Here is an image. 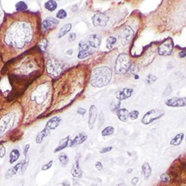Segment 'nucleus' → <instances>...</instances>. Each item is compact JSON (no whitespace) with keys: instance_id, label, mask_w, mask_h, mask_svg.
<instances>
[{"instance_id":"51","label":"nucleus","mask_w":186,"mask_h":186,"mask_svg":"<svg viewBox=\"0 0 186 186\" xmlns=\"http://www.w3.org/2000/svg\"><path fill=\"white\" fill-rule=\"evenodd\" d=\"M116 186H127L126 184H124V182H121V183L117 184Z\"/></svg>"},{"instance_id":"33","label":"nucleus","mask_w":186,"mask_h":186,"mask_svg":"<svg viewBox=\"0 0 186 186\" xmlns=\"http://www.w3.org/2000/svg\"><path fill=\"white\" fill-rule=\"evenodd\" d=\"M116 43V38L111 36L106 40V48L108 50H111Z\"/></svg>"},{"instance_id":"37","label":"nucleus","mask_w":186,"mask_h":186,"mask_svg":"<svg viewBox=\"0 0 186 186\" xmlns=\"http://www.w3.org/2000/svg\"><path fill=\"white\" fill-rule=\"evenodd\" d=\"M139 114L140 112L138 111H132L131 112H129V119H130L131 120L137 119L138 118V116H139Z\"/></svg>"},{"instance_id":"10","label":"nucleus","mask_w":186,"mask_h":186,"mask_svg":"<svg viewBox=\"0 0 186 186\" xmlns=\"http://www.w3.org/2000/svg\"><path fill=\"white\" fill-rule=\"evenodd\" d=\"M134 34H135V32H134L133 28L129 26H125L124 27L122 33V42L123 45H127L131 42Z\"/></svg>"},{"instance_id":"14","label":"nucleus","mask_w":186,"mask_h":186,"mask_svg":"<svg viewBox=\"0 0 186 186\" xmlns=\"http://www.w3.org/2000/svg\"><path fill=\"white\" fill-rule=\"evenodd\" d=\"M97 118V110L94 105H92L89 108V119H88V126L90 130L94 128V124Z\"/></svg>"},{"instance_id":"24","label":"nucleus","mask_w":186,"mask_h":186,"mask_svg":"<svg viewBox=\"0 0 186 186\" xmlns=\"http://www.w3.org/2000/svg\"><path fill=\"white\" fill-rule=\"evenodd\" d=\"M49 135H50V130L45 127L43 130H42L40 133H39L38 135H37V137H36L35 140H36L37 144H39V145L41 144V143L43 142L44 138H46V137L48 136Z\"/></svg>"},{"instance_id":"17","label":"nucleus","mask_w":186,"mask_h":186,"mask_svg":"<svg viewBox=\"0 0 186 186\" xmlns=\"http://www.w3.org/2000/svg\"><path fill=\"white\" fill-rule=\"evenodd\" d=\"M87 44L92 48H99L101 44V37L97 34H91L87 38Z\"/></svg>"},{"instance_id":"7","label":"nucleus","mask_w":186,"mask_h":186,"mask_svg":"<svg viewBox=\"0 0 186 186\" xmlns=\"http://www.w3.org/2000/svg\"><path fill=\"white\" fill-rule=\"evenodd\" d=\"M94 53V50L92 48L88 45L86 42H81L79 44V53H78V58L79 59H84V58H87L89 55H92Z\"/></svg>"},{"instance_id":"15","label":"nucleus","mask_w":186,"mask_h":186,"mask_svg":"<svg viewBox=\"0 0 186 186\" xmlns=\"http://www.w3.org/2000/svg\"><path fill=\"white\" fill-rule=\"evenodd\" d=\"M62 122V119L60 116H53L47 122L45 127L49 130H55L60 126Z\"/></svg>"},{"instance_id":"42","label":"nucleus","mask_w":186,"mask_h":186,"mask_svg":"<svg viewBox=\"0 0 186 186\" xmlns=\"http://www.w3.org/2000/svg\"><path fill=\"white\" fill-rule=\"evenodd\" d=\"M171 92H172V86H171L170 84H169V85L167 86V87H166L164 92H163V96H164V97H166V96L169 95Z\"/></svg>"},{"instance_id":"1","label":"nucleus","mask_w":186,"mask_h":186,"mask_svg":"<svg viewBox=\"0 0 186 186\" xmlns=\"http://www.w3.org/2000/svg\"><path fill=\"white\" fill-rule=\"evenodd\" d=\"M32 39L30 26L26 23H15L8 29L5 35L6 44L17 49H22Z\"/></svg>"},{"instance_id":"25","label":"nucleus","mask_w":186,"mask_h":186,"mask_svg":"<svg viewBox=\"0 0 186 186\" xmlns=\"http://www.w3.org/2000/svg\"><path fill=\"white\" fill-rule=\"evenodd\" d=\"M12 117L10 116L8 114L7 116H4V118H2L0 121V133H3L6 130L7 127L9 125L10 122Z\"/></svg>"},{"instance_id":"35","label":"nucleus","mask_w":186,"mask_h":186,"mask_svg":"<svg viewBox=\"0 0 186 186\" xmlns=\"http://www.w3.org/2000/svg\"><path fill=\"white\" fill-rule=\"evenodd\" d=\"M156 80H157V77H156L155 75L151 74V73H150V74H148V76H147L146 81L148 84H152L153 83L156 82Z\"/></svg>"},{"instance_id":"38","label":"nucleus","mask_w":186,"mask_h":186,"mask_svg":"<svg viewBox=\"0 0 186 186\" xmlns=\"http://www.w3.org/2000/svg\"><path fill=\"white\" fill-rule=\"evenodd\" d=\"M47 46H48V42H47V40L43 39V40H41V42H40V45H39V47H40V48L42 50V51L46 50Z\"/></svg>"},{"instance_id":"20","label":"nucleus","mask_w":186,"mask_h":186,"mask_svg":"<svg viewBox=\"0 0 186 186\" xmlns=\"http://www.w3.org/2000/svg\"><path fill=\"white\" fill-rule=\"evenodd\" d=\"M70 141H71V140H70V136H67L65 138H63V139H62L60 141L58 146L55 148V150H54V153H56L60 152V151H62L63 150H64L65 148H66L67 147L69 146Z\"/></svg>"},{"instance_id":"43","label":"nucleus","mask_w":186,"mask_h":186,"mask_svg":"<svg viewBox=\"0 0 186 186\" xmlns=\"http://www.w3.org/2000/svg\"><path fill=\"white\" fill-rule=\"evenodd\" d=\"M6 153V148L3 145H0V159H2Z\"/></svg>"},{"instance_id":"54","label":"nucleus","mask_w":186,"mask_h":186,"mask_svg":"<svg viewBox=\"0 0 186 186\" xmlns=\"http://www.w3.org/2000/svg\"><path fill=\"white\" fill-rule=\"evenodd\" d=\"M185 141H186V137H185Z\"/></svg>"},{"instance_id":"13","label":"nucleus","mask_w":186,"mask_h":186,"mask_svg":"<svg viewBox=\"0 0 186 186\" xmlns=\"http://www.w3.org/2000/svg\"><path fill=\"white\" fill-rule=\"evenodd\" d=\"M59 24V21L53 17H47L42 23V29L44 31L51 30Z\"/></svg>"},{"instance_id":"27","label":"nucleus","mask_w":186,"mask_h":186,"mask_svg":"<svg viewBox=\"0 0 186 186\" xmlns=\"http://www.w3.org/2000/svg\"><path fill=\"white\" fill-rule=\"evenodd\" d=\"M58 7V3L55 0H49L45 3V8L49 12H53Z\"/></svg>"},{"instance_id":"50","label":"nucleus","mask_w":186,"mask_h":186,"mask_svg":"<svg viewBox=\"0 0 186 186\" xmlns=\"http://www.w3.org/2000/svg\"><path fill=\"white\" fill-rule=\"evenodd\" d=\"M178 56L180 58H185V57L186 56V50H182V51L179 52L178 54Z\"/></svg>"},{"instance_id":"28","label":"nucleus","mask_w":186,"mask_h":186,"mask_svg":"<svg viewBox=\"0 0 186 186\" xmlns=\"http://www.w3.org/2000/svg\"><path fill=\"white\" fill-rule=\"evenodd\" d=\"M71 29H72V24L71 23H67L66 25L63 26L59 30V32H58V38L60 39L64 37L65 35H66L68 32H70Z\"/></svg>"},{"instance_id":"12","label":"nucleus","mask_w":186,"mask_h":186,"mask_svg":"<svg viewBox=\"0 0 186 186\" xmlns=\"http://www.w3.org/2000/svg\"><path fill=\"white\" fill-rule=\"evenodd\" d=\"M133 89L132 88H128V87H124L122 88V89H119L117 92L115 93V96L116 97L117 100L119 101H122L128 99L129 97H130L132 96L133 93Z\"/></svg>"},{"instance_id":"34","label":"nucleus","mask_w":186,"mask_h":186,"mask_svg":"<svg viewBox=\"0 0 186 186\" xmlns=\"http://www.w3.org/2000/svg\"><path fill=\"white\" fill-rule=\"evenodd\" d=\"M67 15H68V14H67L66 11L63 9H60L57 12L56 19H58V20H64L67 17Z\"/></svg>"},{"instance_id":"46","label":"nucleus","mask_w":186,"mask_h":186,"mask_svg":"<svg viewBox=\"0 0 186 186\" xmlns=\"http://www.w3.org/2000/svg\"><path fill=\"white\" fill-rule=\"evenodd\" d=\"M29 149H30V144H26L23 148V155L25 156V157H27Z\"/></svg>"},{"instance_id":"18","label":"nucleus","mask_w":186,"mask_h":186,"mask_svg":"<svg viewBox=\"0 0 186 186\" xmlns=\"http://www.w3.org/2000/svg\"><path fill=\"white\" fill-rule=\"evenodd\" d=\"M71 173L73 177H76V178H81V177H82L83 172L81 171V167H80L79 157L77 158L76 161H75V162L73 163Z\"/></svg>"},{"instance_id":"21","label":"nucleus","mask_w":186,"mask_h":186,"mask_svg":"<svg viewBox=\"0 0 186 186\" xmlns=\"http://www.w3.org/2000/svg\"><path fill=\"white\" fill-rule=\"evenodd\" d=\"M141 172L142 174L144 177L145 179H148L150 178V177L152 174V169H151V166L148 164V162L143 163V165H142V169H141Z\"/></svg>"},{"instance_id":"40","label":"nucleus","mask_w":186,"mask_h":186,"mask_svg":"<svg viewBox=\"0 0 186 186\" xmlns=\"http://www.w3.org/2000/svg\"><path fill=\"white\" fill-rule=\"evenodd\" d=\"M53 160H50L49 162H47V164H45V165L42 166V169H42V171H47V170H48V169H50V168L53 166Z\"/></svg>"},{"instance_id":"44","label":"nucleus","mask_w":186,"mask_h":186,"mask_svg":"<svg viewBox=\"0 0 186 186\" xmlns=\"http://www.w3.org/2000/svg\"><path fill=\"white\" fill-rule=\"evenodd\" d=\"M94 167L98 171H102L103 169V166L102 163L100 161H96L95 164H94Z\"/></svg>"},{"instance_id":"53","label":"nucleus","mask_w":186,"mask_h":186,"mask_svg":"<svg viewBox=\"0 0 186 186\" xmlns=\"http://www.w3.org/2000/svg\"><path fill=\"white\" fill-rule=\"evenodd\" d=\"M185 156L186 157V152H185Z\"/></svg>"},{"instance_id":"49","label":"nucleus","mask_w":186,"mask_h":186,"mask_svg":"<svg viewBox=\"0 0 186 186\" xmlns=\"http://www.w3.org/2000/svg\"><path fill=\"white\" fill-rule=\"evenodd\" d=\"M139 180H140L139 177H133V178L132 179V180H131V184H132V185H134V186L137 185V184L138 183V182H139Z\"/></svg>"},{"instance_id":"3","label":"nucleus","mask_w":186,"mask_h":186,"mask_svg":"<svg viewBox=\"0 0 186 186\" xmlns=\"http://www.w3.org/2000/svg\"><path fill=\"white\" fill-rule=\"evenodd\" d=\"M131 68V60L126 53H122L117 57L115 64V73L116 74H125Z\"/></svg>"},{"instance_id":"41","label":"nucleus","mask_w":186,"mask_h":186,"mask_svg":"<svg viewBox=\"0 0 186 186\" xmlns=\"http://www.w3.org/2000/svg\"><path fill=\"white\" fill-rule=\"evenodd\" d=\"M104 122H105V116H104L103 112L101 111L100 114H99L98 116V123H99V127L102 126L104 124Z\"/></svg>"},{"instance_id":"11","label":"nucleus","mask_w":186,"mask_h":186,"mask_svg":"<svg viewBox=\"0 0 186 186\" xmlns=\"http://www.w3.org/2000/svg\"><path fill=\"white\" fill-rule=\"evenodd\" d=\"M165 104L168 107L180 108L186 106V97H174L168 99L165 101Z\"/></svg>"},{"instance_id":"31","label":"nucleus","mask_w":186,"mask_h":186,"mask_svg":"<svg viewBox=\"0 0 186 186\" xmlns=\"http://www.w3.org/2000/svg\"><path fill=\"white\" fill-rule=\"evenodd\" d=\"M121 106V102L119 100L116 101H114L111 103L110 105V109L113 113L117 114V112L119 111V110L120 109Z\"/></svg>"},{"instance_id":"47","label":"nucleus","mask_w":186,"mask_h":186,"mask_svg":"<svg viewBox=\"0 0 186 186\" xmlns=\"http://www.w3.org/2000/svg\"><path fill=\"white\" fill-rule=\"evenodd\" d=\"M76 39V34L75 33H71L68 36V41L69 42H74Z\"/></svg>"},{"instance_id":"2","label":"nucleus","mask_w":186,"mask_h":186,"mask_svg":"<svg viewBox=\"0 0 186 186\" xmlns=\"http://www.w3.org/2000/svg\"><path fill=\"white\" fill-rule=\"evenodd\" d=\"M112 79V71L107 66L94 68L91 72L90 84L94 87H103L110 83Z\"/></svg>"},{"instance_id":"9","label":"nucleus","mask_w":186,"mask_h":186,"mask_svg":"<svg viewBox=\"0 0 186 186\" xmlns=\"http://www.w3.org/2000/svg\"><path fill=\"white\" fill-rule=\"evenodd\" d=\"M47 72L48 74L53 75V76H57L60 74L61 71L59 63H57L55 60H49L46 64Z\"/></svg>"},{"instance_id":"30","label":"nucleus","mask_w":186,"mask_h":186,"mask_svg":"<svg viewBox=\"0 0 186 186\" xmlns=\"http://www.w3.org/2000/svg\"><path fill=\"white\" fill-rule=\"evenodd\" d=\"M28 9V5L26 3L23 1H18L15 4V10L17 12H23Z\"/></svg>"},{"instance_id":"5","label":"nucleus","mask_w":186,"mask_h":186,"mask_svg":"<svg viewBox=\"0 0 186 186\" xmlns=\"http://www.w3.org/2000/svg\"><path fill=\"white\" fill-rule=\"evenodd\" d=\"M45 87L46 86L39 87L32 92L30 95L31 100L35 102L37 105H41L46 100L47 97V89Z\"/></svg>"},{"instance_id":"39","label":"nucleus","mask_w":186,"mask_h":186,"mask_svg":"<svg viewBox=\"0 0 186 186\" xmlns=\"http://www.w3.org/2000/svg\"><path fill=\"white\" fill-rule=\"evenodd\" d=\"M170 179H171L170 176L168 174H166V173H163V174H161V175H160V179H161V182H168L170 180Z\"/></svg>"},{"instance_id":"19","label":"nucleus","mask_w":186,"mask_h":186,"mask_svg":"<svg viewBox=\"0 0 186 186\" xmlns=\"http://www.w3.org/2000/svg\"><path fill=\"white\" fill-rule=\"evenodd\" d=\"M22 161H20V162H18V164H16L13 167L10 168V169H9L5 173V176H4V177H5L7 179H11L12 177H13L16 174H17L18 172V170L20 169V168L21 167V164H22Z\"/></svg>"},{"instance_id":"29","label":"nucleus","mask_w":186,"mask_h":186,"mask_svg":"<svg viewBox=\"0 0 186 186\" xmlns=\"http://www.w3.org/2000/svg\"><path fill=\"white\" fill-rule=\"evenodd\" d=\"M58 160L60 162V164L63 166V167H66L68 166V163H69V158L68 156L66 153H61L58 156Z\"/></svg>"},{"instance_id":"8","label":"nucleus","mask_w":186,"mask_h":186,"mask_svg":"<svg viewBox=\"0 0 186 186\" xmlns=\"http://www.w3.org/2000/svg\"><path fill=\"white\" fill-rule=\"evenodd\" d=\"M92 23L94 26H106L109 21V17L103 12H97L92 16Z\"/></svg>"},{"instance_id":"4","label":"nucleus","mask_w":186,"mask_h":186,"mask_svg":"<svg viewBox=\"0 0 186 186\" xmlns=\"http://www.w3.org/2000/svg\"><path fill=\"white\" fill-rule=\"evenodd\" d=\"M165 115V111L159 109H152L145 114L141 119V123L144 125H148L153 122L160 119Z\"/></svg>"},{"instance_id":"23","label":"nucleus","mask_w":186,"mask_h":186,"mask_svg":"<svg viewBox=\"0 0 186 186\" xmlns=\"http://www.w3.org/2000/svg\"><path fill=\"white\" fill-rule=\"evenodd\" d=\"M184 137H185L184 133L177 134V135H176L174 138H172V140L169 142V144H170L171 146H179V145L182 143V141H183Z\"/></svg>"},{"instance_id":"32","label":"nucleus","mask_w":186,"mask_h":186,"mask_svg":"<svg viewBox=\"0 0 186 186\" xmlns=\"http://www.w3.org/2000/svg\"><path fill=\"white\" fill-rule=\"evenodd\" d=\"M114 133V128L111 126L106 127L105 128H104V130H102L101 132V135L103 137H107L112 135Z\"/></svg>"},{"instance_id":"6","label":"nucleus","mask_w":186,"mask_h":186,"mask_svg":"<svg viewBox=\"0 0 186 186\" xmlns=\"http://www.w3.org/2000/svg\"><path fill=\"white\" fill-rule=\"evenodd\" d=\"M174 48V42L172 39H167L160 44L158 47V53L161 56H168L171 55Z\"/></svg>"},{"instance_id":"48","label":"nucleus","mask_w":186,"mask_h":186,"mask_svg":"<svg viewBox=\"0 0 186 186\" xmlns=\"http://www.w3.org/2000/svg\"><path fill=\"white\" fill-rule=\"evenodd\" d=\"M76 112H77L79 114H80L81 116H84V114H86V111L85 108H79L77 109V111H76Z\"/></svg>"},{"instance_id":"45","label":"nucleus","mask_w":186,"mask_h":186,"mask_svg":"<svg viewBox=\"0 0 186 186\" xmlns=\"http://www.w3.org/2000/svg\"><path fill=\"white\" fill-rule=\"evenodd\" d=\"M113 149V148H112L111 146H108V147H105V148H103V149L100 150V153H108V152H110L111 150Z\"/></svg>"},{"instance_id":"52","label":"nucleus","mask_w":186,"mask_h":186,"mask_svg":"<svg viewBox=\"0 0 186 186\" xmlns=\"http://www.w3.org/2000/svg\"><path fill=\"white\" fill-rule=\"evenodd\" d=\"M133 171V169H129L128 171H127V172H132Z\"/></svg>"},{"instance_id":"36","label":"nucleus","mask_w":186,"mask_h":186,"mask_svg":"<svg viewBox=\"0 0 186 186\" xmlns=\"http://www.w3.org/2000/svg\"><path fill=\"white\" fill-rule=\"evenodd\" d=\"M29 159H28L27 157H26L25 159L23 161L22 164H21V172L25 173L26 171L27 167H28V166H29Z\"/></svg>"},{"instance_id":"26","label":"nucleus","mask_w":186,"mask_h":186,"mask_svg":"<svg viewBox=\"0 0 186 186\" xmlns=\"http://www.w3.org/2000/svg\"><path fill=\"white\" fill-rule=\"evenodd\" d=\"M117 116L120 121L123 122H127L129 119V111L127 108H120L117 112Z\"/></svg>"},{"instance_id":"16","label":"nucleus","mask_w":186,"mask_h":186,"mask_svg":"<svg viewBox=\"0 0 186 186\" xmlns=\"http://www.w3.org/2000/svg\"><path fill=\"white\" fill-rule=\"evenodd\" d=\"M87 135L84 133H79V135H76L74 138L72 140H71L69 143V147L71 148H74V147L79 146V145L82 144L83 143L86 141L87 140Z\"/></svg>"},{"instance_id":"22","label":"nucleus","mask_w":186,"mask_h":186,"mask_svg":"<svg viewBox=\"0 0 186 186\" xmlns=\"http://www.w3.org/2000/svg\"><path fill=\"white\" fill-rule=\"evenodd\" d=\"M20 156L21 153L18 149H15V148L12 149L9 155V163L10 164H13L15 162H16L18 160Z\"/></svg>"}]
</instances>
